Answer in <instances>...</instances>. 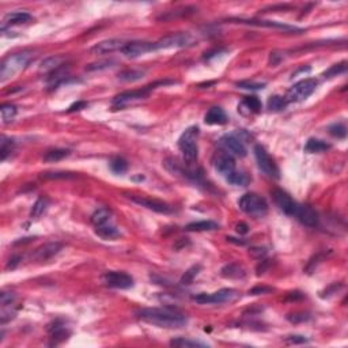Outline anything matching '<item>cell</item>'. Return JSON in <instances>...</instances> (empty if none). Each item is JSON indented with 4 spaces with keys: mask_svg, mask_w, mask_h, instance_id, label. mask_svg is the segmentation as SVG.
<instances>
[{
    "mask_svg": "<svg viewBox=\"0 0 348 348\" xmlns=\"http://www.w3.org/2000/svg\"><path fill=\"white\" fill-rule=\"evenodd\" d=\"M139 320L149 322L152 325H157L161 328H181L186 325V315L181 313L177 309L171 307H149V309H142L136 313Z\"/></svg>",
    "mask_w": 348,
    "mask_h": 348,
    "instance_id": "obj_1",
    "label": "cell"
},
{
    "mask_svg": "<svg viewBox=\"0 0 348 348\" xmlns=\"http://www.w3.org/2000/svg\"><path fill=\"white\" fill-rule=\"evenodd\" d=\"M32 55L28 52H22V53H15L6 57L1 62V67H0V81L4 82L10 78H13L15 74L21 72L22 69L28 66L29 60H30Z\"/></svg>",
    "mask_w": 348,
    "mask_h": 348,
    "instance_id": "obj_2",
    "label": "cell"
},
{
    "mask_svg": "<svg viewBox=\"0 0 348 348\" xmlns=\"http://www.w3.org/2000/svg\"><path fill=\"white\" fill-rule=\"evenodd\" d=\"M198 127H191L178 139V149L188 162H193L195 159H198Z\"/></svg>",
    "mask_w": 348,
    "mask_h": 348,
    "instance_id": "obj_3",
    "label": "cell"
},
{
    "mask_svg": "<svg viewBox=\"0 0 348 348\" xmlns=\"http://www.w3.org/2000/svg\"><path fill=\"white\" fill-rule=\"evenodd\" d=\"M238 207L241 211L252 216H264L268 211V204L264 199L256 193H245L238 200Z\"/></svg>",
    "mask_w": 348,
    "mask_h": 348,
    "instance_id": "obj_4",
    "label": "cell"
},
{
    "mask_svg": "<svg viewBox=\"0 0 348 348\" xmlns=\"http://www.w3.org/2000/svg\"><path fill=\"white\" fill-rule=\"evenodd\" d=\"M317 84H318V82L315 79H312V78H307V79L295 83L287 93V102H299V101L306 99L307 97H310L315 91Z\"/></svg>",
    "mask_w": 348,
    "mask_h": 348,
    "instance_id": "obj_5",
    "label": "cell"
},
{
    "mask_svg": "<svg viewBox=\"0 0 348 348\" xmlns=\"http://www.w3.org/2000/svg\"><path fill=\"white\" fill-rule=\"evenodd\" d=\"M238 298V291L234 288H222L216 293L207 294L201 293L193 297V300L200 305H208V303H227L232 302Z\"/></svg>",
    "mask_w": 348,
    "mask_h": 348,
    "instance_id": "obj_6",
    "label": "cell"
},
{
    "mask_svg": "<svg viewBox=\"0 0 348 348\" xmlns=\"http://www.w3.org/2000/svg\"><path fill=\"white\" fill-rule=\"evenodd\" d=\"M155 86V84H154ZM154 86H147L142 90H133V91H125L121 93L117 97H115L113 99V108L115 109H123L125 106H130L132 103L139 102L144 98H147V96L150 94L151 89H154Z\"/></svg>",
    "mask_w": 348,
    "mask_h": 348,
    "instance_id": "obj_7",
    "label": "cell"
},
{
    "mask_svg": "<svg viewBox=\"0 0 348 348\" xmlns=\"http://www.w3.org/2000/svg\"><path fill=\"white\" fill-rule=\"evenodd\" d=\"M193 42V38L188 33H176L169 34L154 42V50L157 49H173V48H184Z\"/></svg>",
    "mask_w": 348,
    "mask_h": 348,
    "instance_id": "obj_8",
    "label": "cell"
},
{
    "mask_svg": "<svg viewBox=\"0 0 348 348\" xmlns=\"http://www.w3.org/2000/svg\"><path fill=\"white\" fill-rule=\"evenodd\" d=\"M254 157H256V161H257L259 167L265 173L266 176L273 178H279V169H278V166L275 164V161L269 157V154L266 152L265 149L261 147L260 144H257V146L254 147Z\"/></svg>",
    "mask_w": 348,
    "mask_h": 348,
    "instance_id": "obj_9",
    "label": "cell"
},
{
    "mask_svg": "<svg viewBox=\"0 0 348 348\" xmlns=\"http://www.w3.org/2000/svg\"><path fill=\"white\" fill-rule=\"evenodd\" d=\"M103 283L106 286L113 287V288H131L133 286V279L128 273L118 272V271H110L103 275Z\"/></svg>",
    "mask_w": 348,
    "mask_h": 348,
    "instance_id": "obj_10",
    "label": "cell"
},
{
    "mask_svg": "<svg viewBox=\"0 0 348 348\" xmlns=\"http://www.w3.org/2000/svg\"><path fill=\"white\" fill-rule=\"evenodd\" d=\"M219 144L222 146L225 152L230 154L232 157L242 158L246 155V147L242 143V140L234 135H225L219 140Z\"/></svg>",
    "mask_w": 348,
    "mask_h": 348,
    "instance_id": "obj_11",
    "label": "cell"
},
{
    "mask_svg": "<svg viewBox=\"0 0 348 348\" xmlns=\"http://www.w3.org/2000/svg\"><path fill=\"white\" fill-rule=\"evenodd\" d=\"M154 50V42H147V41H132L127 42L125 47L121 49L123 55L125 57H130V59H135L139 56L146 55L149 52Z\"/></svg>",
    "mask_w": 348,
    "mask_h": 348,
    "instance_id": "obj_12",
    "label": "cell"
},
{
    "mask_svg": "<svg viewBox=\"0 0 348 348\" xmlns=\"http://www.w3.org/2000/svg\"><path fill=\"white\" fill-rule=\"evenodd\" d=\"M130 199L133 203L142 205V207H146V208H149V210L154 212H158V214H171L173 212V208H171L170 205L166 204L164 201H159V200L143 198V196H135V195H131Z\"/></svg>",
    "mask_w": 348,
    "mask_h": 348,
    "instance_id": "obj_13",
    "label": "cell"
},
{
    "mask_svg": "<svg viewBox=\"0 0 348 348\" xmlns=\"http://www.w3.org/2000/svg\"><path fill=\"white\" fill-rule=\"evenodd\" d=\"M273 200H275L276 205H278L284 214L291 215V216L295 215L297 208H298V203L294 201L293 198H291L287 192L282 191V189L273 191Z\"/></svg>",
    "mask_w": 348,
    "mask_h": 348,
    "instance_id": "obj_14",
    "label": "cell"
},
{
    "mask_svg": "<svg viewBox=\"0 0 348 348\" xmlns=\"http://www.w3.org/2000/svg\"><path fill=\"white\" fill-rule=\"evenodd\" d=\"M214 167L219 174H222L223 177H227L229 174H232V171L235 170L234 158L227 152H219L214 158Z\"/></svg>",
    "mask_w": 348,
    "mask_h": 348,
    "instance_id": "obj_15",
    "label": "cell"
},
{
    "mask_svg": "<svg viewBox=\"0 0 348 348\" xmlns=\"http://www.w3.org/2000/svg\"><path fill=\"white\" fill-rule=\"evenodd\" d=\"M125 47V42L117 38H110V40H103V41L96 44L91 48V53L94 55H108V53H113L116 50H121Z\"/></svg>",
    "mask_w": 348,
    "mask_h": 348,
    "instance_id": "obj_16",
    "label": "cell"
},
{
    "mask_svg": "<svg viewBox=\"0 0 348 348\" xmlns=\"http://www.w3.org/2000/svg\"><path fill=\"white\" fill-rule=\"evenodd\" d=\"M294 216L298 219L302 225L309 226V227H314L318 225V215L315 214L313 208H310L307 205L298 204V208H297V212Z\"/></svg>",
    "mask_w": 348,
    "mask_h": 348,
    "instance_id": "obj_17",
    "label": "cell"
},
{
    "mask_svg": "<svg viewBox=\"0 0 348 348\" xmlns=\"http://www.w3.org/2000/svg\"><path fill=\"white\" fill-rule=\"evenodd\" d=\"M237 23L242 25H252V26H260V28H269V29H282V30H291V32H300V29H297L295 26H290L286 23H280L275 21H257V19H232Z\"/></svg>",
    "mask_w": 348,
    "mask_h": 348,
    "instance_id": "obj_18",
    "label": "cell"
},
{
    "mask_svg": "<svg viewBox=\"0 0 348 348\" xmlns=\"http://www.w3.org/2000/svg\"><path fill=\"white\" fill-rule=\"evenodd\" d=\"M62 244H59V242H49V244H45L41 248H38L33 254V257L40 261H45V260L52 259L53 256H56L62 250Z\"/></svg>",
    "mask_w": 348,
    "mask_h": 348,
    "instance_id": "obj_19",
    "label": "cell"
},
{
    "mask_svg": "<svg viewBox=\"0 0 348 348\" xmlns=\"http://www.w3.org/2000/svg\"><path fill=\"white\" fill-rule=\"evenodd\" d=\"M204 121L208 125H223V124L227 123V116H226L225 110L222 108L214 106L205 113Z\"/></svg>",
    "mask_w": 348,
    "mask_h": 348,
    "instance_id": "obj_20",
    "label": "cell"
},
{
    "mask_svg": "<svg viewBox=\"0 0 348 348\" xmlns=\"http://www.w3.org/2000/svg\"><path fill=\"white\" fill-rule=\"evenodd\" d=\"M238 110L244 115L257 113L261 110V102L257 97H245L241 105H238Z\"/></svg>",
    "mask_w": 348,
    "mask_h": 348,
    "instance_id": "obj_21",
    "label": "cell"
},
{
    "mask_svg": "<svg viewBox=\"0 0 348 348\" xmlns=\"http://www.w3.org/2000/svg\"><path fill=\"white\" fill-rule=\"evenodd\" d=\"M64 57L62 56H52L45 59L40 66V72H45V74H52L53 71L59 69L63 66Z\"/></svg>",
    "mask_w": 348,
    "mask_h": 348,
    "instance_id": "obj_22",
    "label": "cell"
},
{
    "mask_svg": "<svg viewBox=\"0 0 348 348\" xmlns=\"http://www.w3.org/2000/svg\"><path fill=\"white\" fill-rule=\"evenodd\" d=\"M32 21V15L25 11H15L4 17V25H22Z\"/></svg>",
    "mask_w": 348,
    "mask_h": 348,
    "instance_id": "obj_23",
    "label": "cell"
},
{
    "mask_svg": "<svg viewBox=\"0 0 348 348\" xmlns=\"http://www.w3.org/2000/svg\"><path fill=\"white\" fill-rule=\"evenodd\" d=\"M246 275L244 266L238 264H229L222 268V276L227 279H242Z\"/></svg>",
    "mask_w": 348,
    "mask_h": 348,
    "instance_id": "obj_24",
    "label": "cell"
},
{
    "mask_svg": "<svg viewBox=\"0 0 348 348\" xmlns=\"http://www.w3.org/2000/svg\"><path fill=\"white\" fill-rule=\"evenodd\" d=\"M96 232L103 239H115L117 237H120V232L116 226H113L112 223H106L102 226H97Z\"/></svg>",
    "mask_w": 348,
    "mask_h": 348,
    "instance_id": "obj_25",
    "label": "cell"
},
{
    "mask_svg": "<svg viewBox=\"0 0 348 348\" xmlns=\"http://www.w3.org/2000/svg\"><path fill=\"white\" fill-rule=\"evenodd\" d=\"M188 232H211L219 229L218 223L212 222V220H200V222H193L185 227Z\"/></svg>",
    "mask_w": 348,
    "mask_h": 348,
    "instance_id": "obj_26",
    "label": "cell"
},
{
    "mask_svg": "<svg viewBox=\"0 0 348 348\" xmlns=\"http://www.w3.org/2000/svg\"><path fill=\"white\" fill-rule=\"evenodd\" d=\"M331 149V146L327 143V142H324V140H321V139H309L305 144V151L306 152H310V154H315V152H322V151H327Z\"/></svg>",
    "mask_w": 348,
    "mask_h": 348,
    "instance_id": "obj_27",
    "label": "cell"
},
{
    "mask_svg": "<svg viewBox=\"0 0 348 348\" xmlns=\"http://www.w3.org/2000/svg\"><path fill=\"white\" fill-rule=\"evenodd\" d=\"M110 218H112V211H110L109 208H105V207H103V208L97 210V211L91 215V222H93V225L97 227V226H102L109 223Z\"/></svg>",
    "mask_w": 348,
    "mask_h": 348,
    "instance_id": "obj_28",
    "label": "cell"
},
{
    "mask_svg": "<svg viewBox=\"0 0 348 348\" xmlns=\"http://www.w3.org/2000/svg\"><path fill=\"white\" fill-rule=\"evenodd\" d=\"M0 116H1V123H11L17 116V106L13 103H3L0 108Z\"/></svg>",
    "mask_w": 348,
    "mask_h": 348,
    "instance_id": "obj_29",
    "label": "cell"
},
{
    "mask_svg": "<svg viewBox=\"0 0 348 348\" xmlns=\"http://www.w3.org/2000/svg\"><path fill=\"white\" fill-rule=\"evenodd\" d=\"M69 155L68 150H63V149H55V150H49L45 152L44 155V162H59L64 158H67Z\"/></svg>",
    "mask_w": 348,
    "mask_h": 348,
    "instance_id": "obj_30",
    "label": "cell"
},
{
    "mask_svg": "<svg viewBox=\"0 0 348 348\" xmlns=\"http://www.w3.org/2000/svg\"><path fill=\"white\" fill-rule=\"evenodd\" d=\"M171 347H181V348H196V347H207V344L204 343H200V341L189 340V339H185V337H177V339H173L170 340Z\"/></svg>",
    "mask_w": 348,
    "mask_h": 348,
    "instance_id": "obj_31",
    "label": "cell"
},
{
    "mask_svg": "<svg viewBox=\"0 0 348 348\" xmlns=\"http://www.w3.org/2000/svg\"><path fill=\"white\" fill-rule=\"evenodd\" d=\"M69 336V332L64 327H56L55 329H52L50 331V344L53 346H57L59 343H62V341L67 340V337Z\"/></svg>",
    "mask_w": 348,
    "mask_h": 348,
    "instance_id": "obj_32",
    "label": "cell"
},
{
    "mask_svg": "<svg viewBox=\"0 0 348 348\" xmlns=\"http://www.w3.org/2000/svg\"><path fill=\"white\" fill-rule=\"evenodd\" d=\"M226 180L232 185H238V186H245L248 182H249V177L246 176L245 173H242V171H237L234 170L232 174H229Z\"/></svg>",
    "mask_w": 348,
    "mask_h": 348,
    "instance_id": "obj_33",
    "label": "cell"
},
{
    "mask_svg": "<svg viewBox=\"0 0 348 348\" xmlns=\"http://www.w3.org/2000/svg\"><path fill=\"white\" fill-rule=\"evenodd\" d=\"M48 204L49 201L47 198L38 199V200L34 203V205H33L32 211H30V216H32V218H38V216H41L42 214L45 212V210H47Z\"/></svg>",
    "mask_w": 348,
    "mask_h": 348,
    "instance_id": "obj_34",
    "label": "cell"
},
{
    "mask_svg": "<svg viewBox=\"0 0 348 348\" xmlns=\"http://www.w3.org/2000/svg\"><path fill=\"white\" fill-rule=\"evenodd\" d=\"M144 75V71H139V69H131V71H124L118 75V79L120 81H124V82H135V81H139L142 79Z\"/></svg>",
    "mask_w": 348,
    "mask_h": 348,
    "instance_id": "obj_35",
    "label": "cell"
},
{
    "mask_svg": "<svg viewBox=\"0 0 348 348\" xmlns=\"http://www.w3.org/2000/svg\"><path fill=\"white\" fill-rule=\"evenodd\" d=\"M287 99L284 97L280 96H273L268 99V109L273 110V112H278V110L284 109L287 106Z\"/></svg>",
    "mask_w": 348,
    "mask_h": 348,
    "instance_id": "obj_36",
    "label": "cell"
},
{
    "mask_svg": "<svg viewBox=\"0 0 348 348\" xmlns=\"http://www.w3.org/2000/svg\"><path fill=\"white\" fill-rule=\"evenodd\" d=\"M347 71V63L346 62H341L339 63V64H334V66H332L331 68L327 69L325 72H324V76L325 78H333V76H337V75H340V74H344Z\"/></svg>",
    "mask_w": 348,
    "mask_h": 348,
    "instance_id": "obj_37",
    "label": "cell"
},
{
    "mask_svg": "<svg viewBox=\"0 0 348 348\" xmlns=\"http://www.w3.org/2000/svg\"><path fill=\"white\" fill-rule=\"evenodd\" d=\"M127 167H128V164H127V161L123 159V158H115L112 162H110V169L117 173V174H121L124 171L127 170Z\"/></svg>",
    "mask_w": 348,
    "mask_h": 348,
    "instance_id": "obj_38",
    "label": "cell"
},
{
    "mask_svg": "<svg viewBox=\"0 0 348 348\" xmlns=\"http://www.w3.org/2000/svg\"><path fill=\"white\" fill-rule=\"evenodd\" d=\"M199 271H200V266H192L191 269H188L186 272L184 273V276L181 278V284H191L193 279L198 276Z\"/></svg>",
    "mask_w": 348,
    "mask_h": 348,
    "instance_id": "obj_39",
    "label": "cell"
},
{
    "mask_svg": "<svg viewBox=\"0 0 348 348\" xmlns=\"http://www.w3.org/2000/svg\"><path fill=\"white\" fill-rule=\"evenodd\" d=\"M11 140H8L6 136H1V142H0V155H1V161H6L7 155L11 152Z\"/></svg>",
    "mask_w": 348,
    "mask_h": 348,
    "instance_id": "obj_40",
    "label": "cell"
},
{
    "mask_svg": "<svg viewBox=\"0 0 348 348\" xmlns=\"http://www.w3.org/2000/svg\"><path fill=\"white\" fill-rule=\"evenodd\" d=\"M329 132H331V135L334 137H346L347 135V130H346V127H344V124H333L332 127H329Z\"/></svg>",
    "mask_w": 348,
    "mask_h": 348,
    "instance_id": "obj_41",
    "label": "cell"
},
{
    "mask_svg": "<svg viewBox=\"0 0 348 348\" xmlns=\"http://www.w3.org/2000/svg\"><path fill=\"white\" fill-rule=\"evenodd\" d=\"M113 62L110 60H103V62H98V63H93V64H89L86 67V71H101V69H106L112 67Z\"/></svg>",
    "mask_w": 348,
    "mask_h": 348,
    "instance_id": "obj_42",
    "label": "cell"
},
{
    "mask_svg": "<svg viewBox=\"0 0 348 348\" xmlns=\"http://www.w3.org/2000/svg\"><path fill=\"white\" fill-rule=\"evenodd\" d=\"M42 177L49 178V180H59V178L66 180V178H72V177H75V176H74L72 173H66V171H56V173H45V174H42Z\"/></svg>",
    "mask_w": 348,
    "mask_h": 348,
    "instance_id": "obj_43",
    "label": "cell"
},
{
    "mask_svg": "<svg viewBox=\"0 0 348 348\" xmlns=\"http://www.w3.org/2000/svg\"><path fill=\"white\" fill-rule=\"evenodd\" d=\"M14 302H15L14 293L3 291V293L0 294V303H1V306H6V305H14Z\"/></svg>",
    "mask_w": 348,
    "mask_h": 348,
    "instance_id": "obj_44",
    "label": "cell"
},
{
    "mask_svg": "<svg viewBox=\"0 0 348 348\" xmlns=\"http://www.w3.org/2000/svg\"><path fill=\"white\" fill-rule=\"evenodd\" d=\"M237 86L241 87V89H245V90H260V89H264V83H256V82H238L237 83Z\"/></svg>",
    "mask_w": 348,
    "mask_h": 348,
    "instance_id": "obj_45",
    "label": "cell"
},
{
    "mask_svg": "<svg viewBox=\"0 0 348 348\" xmlns=\"http://www.w3.org/2000/svg\"><path fill=\"white\" fill-rule=\"evenodd\" d=\"M287 343L290 344H302V343H306L307 339L305 336H299V334H293V336H288L286 337Z\"/></svg>",
    "mask_w": 348,
    "mask_h": 348,
    "instance_id": "obj_46",
    "label": "cell"
},
{
    "mask_svg": "<svg viewBox=\"0 0 348 348\" xmlns=\"http://www.w3.org/2000/svg\"><path fill=\"white\" fill-rule=\"evenodd\" d=\"M271 291H272V288H271V287L257 286V287H254V288H252V290L249 291V294H250V295H260V294H268V293H271Z\"/></svg>",
    "mask_w": 348,
    "mask_h": 348,
    "instance_id": "obj_47",
    "label": "cell"
},
{
    "mask_svg": "<svg viewBox=\"0 0 348 348\" xmlns=\"http://www.w3.org/2000/svg\"><path fill=\"white\" fill-rule=\"evenodd\" d=\"M287 318H288V321L297 324V322H299V321H306L307 318H309V315H307V314H291V315H288Z\"/></svg>",
    "mask_w": 348,
    "mask_h": 348,
    "instance_id": "obj_48",
    "label": "cell"
},
{
    "mask_svg": "<svg viewBox=\"0 0 348 348\" xmlns=\"http://www.w3.org/2000/svg\"><path fill=\"white\" fill-rule=\"evenodd\" d=\"M87 106V102H84V101H79V102L74 103L72 106H69L68 112H75V110H82L83 108H86Z\"/></svg>",
    "mask_w": 348,
    "mask_h": 348,
    "instance_id": "obj_49",
    "label": "cell"
},
{
    "mask_svg": "<svg viewBox=\"0 0 348 348\" xmlns=\"http://www.w3.org/2000/svg\"><path fill=\"white\" fill-rule=\"evenodd\" d=\"M250 253H252L253 256H256V257H263V256H265L266 250L264 248H254V249L250 250Z\"/></svg>",
    "mask_w": 348,
    "mask_h": 348,
    "instance_id": "obj_50",
    "label": "cell"
},
{
    "mask_svg": "<svg viewBox=\"0 0 348 348\" xmlns=\"http://www.w3.org/2000/svg\"><path fill=\"white\" fill-rule=\"evenodd\" d=\"M237 232H238L239 234H246V232H248V226H246L245 223H239V225L237 226Z\"/></svg>",
    "mask_w": 348,
    "mask_h": 348,
    "instance_id": "obj_51",
    "label": "cell"
}]
</instances>
